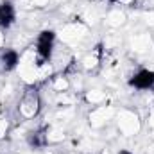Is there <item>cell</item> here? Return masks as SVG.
<instances>
[{"mask_svg": "<svg viewBox=\"0 0 154 154\" xmlns=\"http://www.w3.org/2000/svg\"><path fill=\"white\" fill-rule=\"evenodd\" d=\"M22 63V56L18 50L14 48H4L2 54H0V65L4 68V72H13L20 66Z\"/></svg>", "mask_w": 154, "mask_h": 154, "instance_id": "5", "label": "cell"}, {"mask_svg": "<svg viewBox=\"0 0 154 154\" xmlns=\"http://www.w3.org/2000/svg\"><path fill=\"white\" fill-rule=\"evenodd\" d=\"M127 84L134 90L147 91L154 88V70L152 68H138L133 75L129 77Z\"/></svg>", "mask_w": 154, "mask_h": 154, "instance_id": "3", "label": "cell"}, {"mask_svg": "<svg viewBox=\"0 0 154 154\" xmlns=\"http://www.w3.org/2000/svg\"><path fill=\"white\" fill-rule=\"evenodd\" d=\"M7 129H9V120L7 118H0V140L7 134Z\"/></svg>", "mask_w": 154, "mask_h": 154, "instance_id": "8", "label": "cell"}, {"mask_svg": "<svg viewBox=\"0 0 154 154\" xmlns=\"http://www.w3.org/2000/svg\"><path fill=\"white\" fill-rule=\"evenodd\" d=\"M16 23V5L11 0H0V31H7Z\"/></svg>", "mask_w": 154, "mask_h": 154, "instance_id": "4", "label": "cell"}, {"mask_svg": "<svg viewBox=\"0 0 154 154\" xmlns=\"http://www.w3.org/2000/svg\"><path fill=\"white\" fill-rule=\"evenodd\" d=\"M120 129L124 133H127V125H131V131H136L138 129V122H136V116L131 115V113H124L120 116V122H118Z\"/></svg>", "mask_w": 154, "mask_h": 154, "instance_id": "6", "label": "cell"}, {"mask_svg": "<svg viewBox=\"0 0 154 154\" xmlns=\"http://www.w3.org/2000/svg\"><path fill=\"white\" fill-rule=\"evenodd\" d=\"M118 154H131V152H129V151H125V149H124V151H120V152H118Z\"/></svg>", "mask_w": 154, "mask_h": 154, "instance_id": "9", "label": "cell"}, {"mask_svg": "<svg viewBox=\"0 0 154 154\" xmlns=\"http://www.w3.org/2000/svg\"><path fill=\"white\" fill-rule=\"evenodd\" d=\"M52 88H54V91H57V93H65V91H66V90L70 88V82L66 81V77H63V75L54 77Z\"/></svg>", "mask_w": 154, "mask_h": 154, "instance_id": "7", "label": "cell"}, {"mask_svg": "<svg viewBox=\"0 0 154 154\" xmlns=\"http://www.w3.org/2000/svg\"><path fill=\"white\" fill-rule=\"evenodd\" d=\"M41 106H43V102H41L39 93L36 90H29V91L23 93V97H22V100L18 104V111H20L22 118L31 120V118H36L39 115Z\"/></svg>", "mask_w": 154, "mask_h": 154, "instance_id": "2", "label": "cell"}, {"mask_svg": "<svg viewBox=\"0 0 154 154\" xmlns=\"http://www.w3.org/2000/svg\"><path fill=\"white\" fill-rule=\"evenodd\" d=\"M56 41H57V34L52 29H45L36 36L34 57H36L38 65H47L52 59V54L56 50Z\"/></svg>", "mask_w": 154, "mask_h": 154, "instance_id": "1", "label": "cell"}]
</instances>
